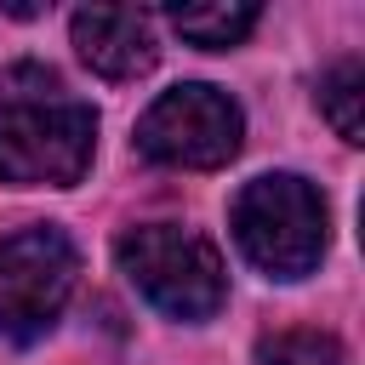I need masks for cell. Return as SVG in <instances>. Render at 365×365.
<instances>
[{"instance_id": "5", "label": "cell", "mask_w": 365, "mask_h": 365, "mask_svg": "<svg viewBox=\"0 0 365 365\" xmlns=\"http://www.w3.org/2000/svg\"><path fill=\"white\" fill-rule=\"evenodd\" d=\"M80 279V251L57 222H29L0 240V336L34 342L57 325Z\"/></svg>"}, {"instance_id": "8", "label": "cell", "mask_w": 365, "mask_h": 365, "mask_svg": "<svg viewBox=\"0 0 365 365\" xmlns=\"http://www.w3.org/2000/svg\"><path fill=\"white\" fill-rule=\"evenodd\" d=\"M365 63L359 57H336L319 74V114L336 125L342 143H365Z\"/></svg>"}, {"instance_id": "7", "label": "cell", "mask_w": 365, "mask_h": 365, "mask_svg": "<svg viewBox=\"0 0 365 365\" xmlns=\"http://www.w3.org/2000/svg\"><path fill=\"white\" fill-rule=\"evenodd\" d=\"M171 29L188 40V46H205V51H228L240 46L251 29H257V6H171L165 11Z\"/></svg>"}, {"instance_id": "3", "label": "cell", "mask_w": 365, "mask_h": 365, "mask_svg": "<svg viewBox=\"0 0 365 365\" xmlns=\"http://www.w3.org/2000/svg\"><path fill=\"white\" fill-rule=\"evenodd\" d=\"M120 274L137 285V297L148 308H160L165 319H211L228 302V268L222 251L182 222H137L114 240Z\"/></svg>"}, {"instance_id": "2", "label": "cell", "mask_w": 365, "mask_h": 365, "mask_svg": "<svg viewBox=\"0 0 365 365\" xmlns=\"http://www.w3.org/2000/svg\"><path fill=\"white\" fill-rule=\"evenodd\" d=\"M228 228L251 268H262L268 279H302L319 268V257L331 245V205L308 177L268 171L234 194Z\"/></svg>"}, {"instance_id": "9", "label": "cell", "mask_w": 365, "mask_h": 365, "mask_svg": "<svg viewBox=\"0 0 365 365\" xmlns=\"http://www.w3.org/2000/svg\"><path fill=\"white\" fill-rule=\"evenodd\" d=\"M257 365H348V348L331 331L291 325V331H274L257 342Z\"/></svg>"}, {"instance_id": "4", "label": "cell", "mask_w": 365, "mask_h": 365, "mask_svg": "<svg viewBox=\"0 0 365 365\" xmlns=\"http://www.w3.org/2000/svg\"><path fill=\"white\" fill-rule=\"evenodd\" d=\"M240 137H245V114L228 91L194 80V86H171L160 91L143 120H137V154L148 165H165V171H217L240 154Z\"/></svg>"}, {"instance_id": "6", "label": "cell", "mask_w": 365, "mask_h": 365, "mask_svg": "<svg viewBox=\"0 0 365 365\" xmlns=\"http://www.w3.org/2000/svg\"><path fill=\"white\" fill-rule=\"evenodd\" d=\"M68 40H74L80 63L103 80H137L160 57L154 17L137 11V6H80L68 17Z\"/></svg>"}, {"instance_id": "1", "label": "cell", "mask_w": 365, "mask_h": 365, "mask_svg": "<svg viewBox=\"0 0 365 365\" xmlns=\"http://www.w3.org/2000/svg\"><path fill=\"white\" fill-rule=\"evenodd\" d=\"M97 154V114L51 68L17 63L0 74V182L74 188Z\"/></svg>"}]
</instances>
